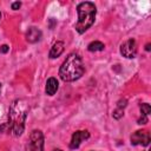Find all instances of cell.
Wrapping results in <instances>:
<instances>
[{"label":"cell","mask_w":151,"mask_h":151,"mask_svg":"<svg viewBox=\"0 0 151 151\" xmlns=\"http://www.w3.org/2000/svg\"><path fill=\"white\" fill-rule=\"evenodd\" d=\"M40 38H41V31L38 29L37 27H29L28 31L26 32V40L31 44L39 41Z\"/></svg>","instance_id":"ba28073f"},{"label":"cell","mask_w":151,"mask_h":151,"mask_svg":"<svg viewBox=\"0 0 151 151\" xmlns=\"http://www.w3.org/2000/svg\"><path fill=\"white\" fill-rule=\"evenodd\" d=\"M54 151H63V150H60V149H57V150H54Z\"/></svg>","instance_id":"ac0fdd59"},{"label":"cell","mask_w":151,"mask_h":151,"mask_svg":"<svg viewBox=\"0 0 151 151\" xmlns=\"http://www.w3.org/2000/svg\"><path fill=\"white\" fill-rule=\"evenodd\" d=\"M104 48H105V45L100 41H92L87 46V50L90 52H98V51H103Z\"/></svg>","instance_id":"8fae6325"},{"label":"cell","mask_w":151,"mask_h":151,"mask_svg":"<svg viewBox=\"0 0 151 151\" xmlns=\"http://www.w3.org/2000/svg\"><path fill=\"white\" fill-rule=\"evenodd\" d=\"M8 50H9V47H8L7 45H2V46L0 47V52H2V53H6Z\"/></svg>","instance_id":"2e32d148"},{"label":"cell","mask_w":151,"mask_h":151,"mask_svg":"<svg viewBox=\"0 0 151 151\" xmlns=\"http://www.w3.org/2000/svg\"><path fill=\"white\" fill-rule=\"evenodd\" d=\"M77 12H78V21L76 24V29L78 33L81 34L93 25L97 8L93 2L85 1L78 5Z\"/></svg>","instance_id":"3957f363"},{"label":"cell","mask_w":151,"mask_h":151,"mask_svg":"<svg viewBox=\"0 0 151 151\" xmlns=\"http://www.w3.org/2000/svg\"><path fill=\"white\" fill-rule=\"evenodd\" d=\"M20 6H21V4H20L19 1L13 2V4H12V9H19V8H20Z\"/></svg>","instance_id":"9a60e30c"},{"label":"cell","mask_w":151,"mask_h":151,"mask_svg":"<svg viewBox=\"0 0 151 151\" xmlns=\"http://www.w3.org/2000/svg\"><path fill=\"white\" fill-rule=\"evenodd\" d=\"M0 18H1V13H0Z\"/></svg>","instance_id":"ffe728a7"},{"label":"cell","mask_w":151,"mask_h":151,"mask_svg":"<svg viewBox=\"0 0 151 151\" xmlns=\"http://www.w3.org/2000/svg\"><path fill=\"white\" fill-rule=\"evenodd\" d=\"M84 72L85 67L81 58L76 53H71L60 66L59 76L64 81H74L79 79Z\"/></svg>","instance_id":"7a4b0ae2"},{"label":"cell","mask_w":151,"mask_h":151,"mask_svg":"<svg viewBox=\"0 0 151 151\" xmlns=\"http://www.w3.org/2000/svg\"><path fill=\"white\" fill-rule=\"evenodd\" d=\"M88 138H90V132L88 131H86V130L76 131L72 134V138H71V142H70V149H72V150L78 149L79 145L81 144V142L85 140V139H88Z\"/></svg>","instance_id":"52a82bcc"},{"label":"cell","mask_w":151,"mask_h":151,"mask_svg":"<svg viewBox=\"0 0 151 151\" xmlns=\"http://www.w3.org/2000/svg\"><path fill=\"white\" fill-rule=\"evenodd\" d=\"M150 143V133L146 130H138L131 136L132 145H143L147 146Z\"/></svg>","instance_id":"5b68a950"},{"label":"cell","mask_w":151,"mask_h":151,"mask_svg":"<svg viewBox=\"0 0 151 151\" xmlns=\"http://www.w3.org/2000/svg\"><path fill=\"white\" fill-rule=\"evenodd\" d=\"M29 140V151H44V136L41 131L33 130Z\"/></svg>","instance_id":"277c9868"},{"label":"cell","mask_w":151,"mask_h":151,"mask_svg":"<svg viewBox=\"0 0 151 151\" xmlns=\"http://www.w3.org/2000/svg\"><path fill=\"white\" fill-rule=\"evenodd\" d=\"M145 50H146V51H150V44H146V46H145Z\"/></svg>","instance_id":"e0dca14e"},{"label":"cell","mask_w":151,"mask_h":151,"mask_svg":"<svg viewBox=\"0 0 151 151\" xmlns=\"http://www.w3.org/2000/svg\"><path fill=\"white\" fill-rule=\"evenodd\" d=\"M124 107H122V100L118 103V107L116 109V111H113V117L116 118V119H119L123 114H124V110H123Z\"/></svg>","instance_id":"7c38bea8"},{"label":"cell","mask_w":151,"mask_h":151,"mask_svg":"<svg viewBox=\"0 0 151 151\" xmlns=\"http://www.w3.org/2000/svg\"><path fill=\"white\" fill-rule=\"evenodd\" d=\"M27 116V105L24 100L17 99L11 104L8 112V122L0 129L12 132L14 136H20L25 129V120Z\"/></svg>","instance_id":"6da1fadb"},{"label":"cell","mask_w":151,"mask_h":151,"mask_svg":"<svg viewBox=\"0 0 151 151\" xmlns=\"http://www.w3.org/2000/svg\"><path fill=\"white\" fill-rule=\"evenodd\" d=\"M147 123V116H143V117H140L139 119H138V124H146Z\"/></svg>","instance_id":"5bb4252c"},{"label":"cell","mask_w":151,"mask_h":151,"mask_svg":"<svg viewBox=\"0 0 151 151\" xmlns=\"http://www.w3.org/2000/svg\"><path fill=\"white\" fill-rule=\"evenodd\" d=\"M58 87H59V84H58V80L55 78H48L47 81H46V87H45V92L46 94L48 96H53L57 91H58Z\"/></svg>","instance_id":"9c48e42d"},{"label":"cell","mask_w":151,"mask_h":151,"mask_svg":"<svg viewBox=\"0 0 151 151\" xmlns=\"http://www.w3.org/2000/svg\"><path fill=\"white\" fill-rule=\"evenodd\" d=\"M120 53L123 54V57L125 58H134L137 54V45L134 39H129L126 40L122 46H120Z\"/></svg>","instance_id":"8992f818"},{"label":"cell","mask_w":151,"mask_h":151,"mask_svg":"<svg viewBox=\"0 0 151 151\" xmlns=\"http://www.w3.org/2000/svg\"><path fill=\"white\" fill-rule=\"evenodd\" d=\"M140 112H142L143 116H147V114L151 112V107H150V105L146 104V103L142 104V105H140Z\"/></svg>","instance_id":"4fadbf2b"},{"label":"cell","mask_w":151,"mask_h":151,"mask_svg":"<svg viewBox=\"0 0 151 151\" xmlns=\"http://www.w3.org/2000/svg\"><path fill=\"white\" fill-rule=\"evenodd\" d=\"M63 52H64V42H63V41H57V42H54V45L52 46V48H51L48 55H50L51 59H54V58L59 57Z\"/></svg>","instance_id":"30bf717a"},{"label":"cell","mask_w":151,"mask_h":151,"mask_svg":"<svg viewBox=\"0 0 151 151\" xmlns=\"http://www.w3.org/2000/svg\"><path fill=\"white\" fill-rule=\"evenodd\" d=\"M0 91H1V84H0Z\"/></svg>","instance_id":"d6986e66"}]
</instances>
